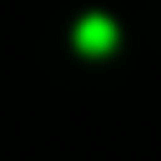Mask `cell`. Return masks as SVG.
Returning <instances> with one entry per match:
<instances>
[{"label":"cell","instance_id":"cell-1","mask_svg":"<svg viewBox=\"0 0 161 161\" xmlns=\"http://www.w3.org/2000/svg\"><path fill=\"white\" fill-rule=\"evenodd\" d=\"M116 40H121L116 35V20H106V15H80L75 20V50L80 55H106Z\"/></svg>","mask_w":161,"mask_h":161}]
</instances>
